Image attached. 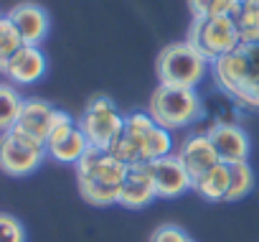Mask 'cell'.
<instances>
[{
  "label": "cell",
  "mask_w": 259,
  "mask_h": 242,
  "mask_svg": "<svg viewBox=\"0 0 259 242\" xmlns=\"http://www.w3.org/2000/svg\"><path fill=\"white\" fill-rule=\"evenodd\" d=\"M54 112H56V107H54L51 102H46V99H38V97L23 99V107H21V115H18L16 130H21V133H26L28 138H33V141H38V143L46 146Z\"/></svg>",
  "instance_id": "obj_14"
},
{
  "label": "cell",
  "mask_w": 259,
  "mask_h": 242,
  "mask_svg": "<svg viewBox=\"0 0 259 242\" xmlns=\"http://www.w3.org/2000/svg\"><path fill=\"white\" fill-rule=\"evenodd\" d=\"M46 146L11 128L0 133V171L6 176H28L46 161Z\"/></svg>",
  "instance_id": "obj_8"
},
{
  "label": "cell",
  "mask_w": 259,
  "mask_h": 242,
  "mask_svg": "<svg viewBox=\"0 0 259 242\" xmlns=\"http://www.w3.org/2000/svg\"><path fill=\"white\" fill-rule=\"evenodd\" d=\"M49 69V61H46V54L41 51V46H28L23 44L6 64L3 69V77L13 84H33L38 82Z\"/></svg>",
  "instance_id": "obj_13"
},
{
  "label": "cell",
  "mask_w": 259,
  "mask_h": 242,
  "mask_svg": "<svg viewBox=\"0 0 259 242\" xmlns=\"http://www.w3.org/2000/svg\"><path fill=\"white\" fill-rule=\"evenodd\" d=\"M155 199H158V194H155V184H153L148 166H130L117 204L124 209H143V206L153 204Z\"/></svg>",
  "instance_id": "obj_15"
},
{
  "label": "cell",
  "mask_w": 259,
  "mask_h": 242,
  "mask_svg": "<svg viewBox=\"0 0 259 242\" xmlns=\"http://www.w3.org/2000/svg\"><path fill=\"white\" fill-rule=\"evenodd\" d=\"M176 156L181 158V163L186 166V171L191 174V179H201L206 171H211L219 161V153L211 143V138L206 133H196L188 135L186 141H181V146L176 148Z\"/></svg>",
  "instance_id": "obj_12"
},
{
  "label": "cell",
  "mask_w": 259,
  "mask_h": 242,
  "mask_svg": "<svg viewBox=\"0 0 259 242\" xmlns=\"http://www.w3.org/2000/svg\"><path fill=\"white\" fill-rule=\"evenodd\" d=\"M21 107H23L21 92L11 82H0V133L16 128Z\"/></svg>",
  "instance_id": "obj_18"
},
{
  "label": "cell",
  "mask_w": 259,
  "mask_h": 242,
  "mask_svg": "<svg viewBox=\"0 0 259 242\" xmlns=\"http://www.w3.org/2000/svg\"><path fill=\"white\" fill-rule=\"evenodd\" d=\"M206 135L211 138L216 153H219V161L226 163V166H234V163H241V161H249V153H251V141L246 135L244 128L234 125V123H213Z\"/></svg>",
  "instance_id": "obj_11"
},
{
  "label": "cell",
  "mask_w": 259,
  "mask_h": 242,
  "mask_svg": "<svg viewBox=\"0 0 259 242\" xmlns=\"http://www.w3.org/2000/svg\"><path fill=\"white\" fill-rule=\"evenodd\" d=\"M208 61L183 39L165 44L155 59V72H158V84H170V87H191L196 89L201 79L208 72Z\"/></svg>",
  "instance_id": "obj_5"
},
{
  "label": "cell",
  "mask_w": 259,
  "mask_h": 242,
  "mask_svg": "<svg viewBox=\"0 0 259 242\" xmlns=\"http://www.w3.org/2000/svg\"><path fill=\"white\" fill-rule=\"evenodd\" d=\"M76 125L87 135L92 148L109 151L124 133V115L119 112L114 99H109L107 94H94L76 117Z\"/></svg>",
  "instance_id": "obj_6"
},
{
  "label": "cell",
  "mask_w": 259,
  "mask_h": 242,
  "mask_svg": "<svg viewBox=\"0 0 259 242\" xmlns=\"http://www.w3.org/2000/svg\"><path fill=\"white\" fill-rule=\"evenodd\" d=\"M229 171H231V186H229L226 201H241L254 189V181H256L254 168L249 166V161H241V163L229 166Z\"/></svg>",
  "instance_id": "obj_19"
},
{
  "label": "cell",
  "mask_w": 259,
  "mask_h": 242,
  "mask_svg": "<svg viewBox=\"0 0 259 242\" xmlns=\"http://www.w3.org/2000/svg\"><path fill=\"white\" fill-rule=\"evenodd\" d=\"M127 176V166L117 161L109 151L89 148L76 163V186L87 204L112 206L119 201V191Z\"/></svg>",
  "instance_id": "obj_3"
},
{
  "label": "cell",
  "mask_w": 259,
  "mask_h": 242,
  "mask_svg": "<svg viewBox=\"0 0 259 242\" xmlns=\"http://www.w3.org/2000/svg\"><path fill=\"white\" fill-rule=\"evenodd\" d=\"M92 146H89V141H87V135L79 130V125L69 133V135H64L61 141H56V143H49L46 146V156L51 158V161H56V163H71V166H76L84 156H87V151H89Z\"/></svg>",
  "instance_id": "obj_17"
},
{
  "label": "cell",
  "mask_w": 259,
  "mask_h": 242,
  "mask_svg": "<svg viewBox=\"0 0 259 242\" xmlns=\"http://www.w3.org/2000/svg\"><path fill=\"white\" fill-rule=\"evenodd\" d=\"M186 41L208 64H213L226 54H231L241 44V36L234 16H213V18H193Z\"/></svg>",
  "instance_id": "obj_7"
},
{
  "label": "cell",
  "mask_w": 259,
  "mask_h": 242,
  "mask_svg": "<svg viewBox=\"0 0 259 242\" xmlns=\"http://www.w3.org/2000/svg\"><path fill=\"white\" fill-rule=\"evenodd\" d=\"M148 112L155 123L170 133L191 128L203 117V102L191 87L158 84L148 99Z\"/></svg>",
  "instance_id": "obj_4"
},
{
  "label": "cell",
  "mask_w": 259,
  "mask_h": 242,
  "mask_svg": "<svg viewBox=\"0 0 259 242\" xmlns=\"http://www.w3.org/2000/svg\"><path fill=\"white\" fill-rule=\"evenodd\" d=\"M234 18H236L239 36H241L244 44L259 41V0H249V3H241Z\"/></svg>",
  "instance_id": "obj_20"
},
{
  "label": "cell",
  "mask_w": 259,
  "mask_h": 242,
  "mask_svg": "<svg viewBox=\"0 0 259 242\" xmlns=\"http://www.w3.org/2000/svg\"><path fill=\"white\" fill-rule=\"evenodd\" d=\"M188 11L193 18H213V16H236V0H188Z\"/></svg>",
  "instance_id": "obj_21"
},
{
  "label": "cell",
  "mask_w": 259,
  "mask_h": 242,
  "mask_svg": "<svg viewBox=\"0 0 259 242\" xmlns=\"http://www.w3.org/2000/svg\"><path fill=\"white\" fill-rule=\"evenodd\" d=\"M6 18L13 23L21 41L28 44V46H41L46 41L49 31H51L49 11L41 3H33V0H21V3H16L6 13Z\"/></svg>",
  "instance_id": "obj_9"
},
{
  "label": "cell",
  "mask_w": 259,
  "mask_h": 242,
  "mask_svg": "<svg viewBox=\"0 0 259 242\" xmlns=\"http://www.w3.org/2000/svg\"><path fill=\"white\" fill-rule=\"evenodd\" d=\"M148 242H196L183 227H178V224H158L155 229H153V234H150V239Z\"/></svg>",
  "instance_id": "obj_24"
},
{
  "label": "cell",
  "mask_w": 259,
  "mask_h": 242,
  "mask_svg": "<svg viewBox=\"0 0 259 242\" xmlns=\"http://www.w3.org/2000/svg\"><path fill=\"white\" fill-rule=\"evenodd\" d=\"M236 3H239V6H241V3H249V0H236Z\"/></svg>",
  "instance_id": "obj_25"
},
{
  "label": "cell",
  "mask_w": 259,
  "mask_h": 242,
  "mask_svg": "<svg viewBox=\"0 0 259 242\" xmlns=\"http://www.w3.org/2000/svg\"><path fill=\"white\" fill-rule=\"evenodd\" d=\"M229 186H231V171L226 163H216L211 171H206L201 179L193 181V191L203 199V201H226L229 196Z\"/></svg>",
  "instance_id": "obj_16"
},
{
  "label": "cell",
  "mask_w": 259,
  "mask_h": 242,
  "mask_svg": "<svg viewBox=\"0 0 259 242\" xmlns=\"http://www.w3.org/2000/svg\"><path fill=\"white\" fill-rule=\"evenodd\" d=\"M211 74L234 105L259 112V41H241L231 54L211 64Z\"/></svg>",
  "instance_id": "obj_2"
},
{
  "label": "cell",
  "mask_w": 259,
  "mask_h": 242,
  "mask_svg": "<svg viewBox=\"0 0 259 242\" xmlns=\"http://www.w3.org/2000/svg\"><path fill=\"white\" fill-rule=\"evenodd\" d=\"M148 171L153 176L158 199H176V196L193 189V179H191V174L186 171V166L181 163V158L176 153L148 163Z\"/></svg>",
  "instance_id": "obj_10"
},
{
  "label": "cell",
  "mask_w": 259,
  "mask_h": 242,
  "mask_svg": "<svg viewBox=\"0 0 259 242\" xmlns=\"http://www.w3.org/2000/svg\"><path fill=\"white\" fill-rule=\"evenodd\" d=\"M109 153L117 161H122L127 168L148 166L158 158L173 156L176 141H173V133L160 128L148 110H133L130 115H124V133L109 148Z\"/></svg>",
  "instance_id": "obj_1"
},
{
  "label": "cell",
  "mask_w": 259,
  "mask_h": 242,
  "mask_svg": "<svg viewBox=\"0 0 259 242\" xmlns=\"http://www.w3.org/2000/svg\"><path fill=\"white\" fill-rule=\"evenodd\" d=\"M21 46H23V41H21L18 31L13 28V23H11L6 16H0V74H3L8 59H11Z\"/></svg>",
  "instance_id": "obj_22"
},
{
  "label": "cell",
  "mask_w": 259,
  "mask_h": 242,
  "mask_svg": "<svg viewBox=\"0 0 259 242\" xmlns=\"http://www.w3.org/2000/svg\"><path fill=\"white\" fill-rule=\"evenodd\" d=\"M0 242H26L23 222L8 212H0Z\"/></svg>",
  "instance_id": "obj_23"
}]
</instances>
